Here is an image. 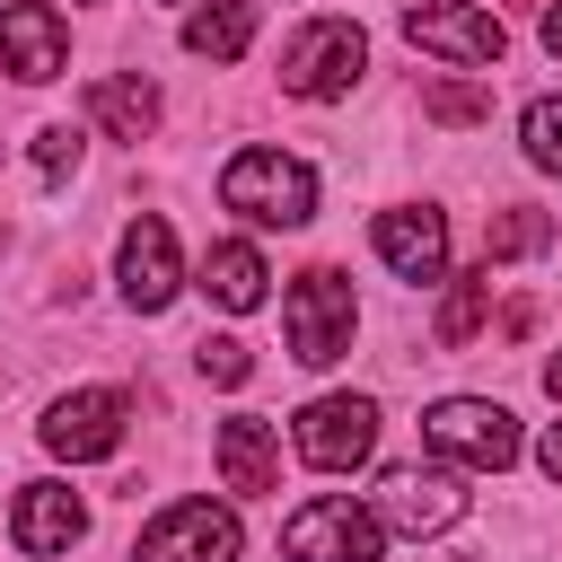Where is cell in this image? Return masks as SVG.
I'll return each mask as SVG.
<instances>
[{
	"mask_svg": "<svg viewBox=\"0 0 562 562\" xmlns=\"http://www.w3.org/2000/svg\"><path fill=\"white\" fill-rule=\"evenodd\" d=\"M369 70V35L351 26V18H307L299 35H290V53H281V88L290 97H307V105H334V97H351V79Z\"/></svg>",
	"mask_w": 562,
	"mask_h": 562,
	"instance_id": "obj_4",
	"label": "cell"
},
{
	"mask_svg": "<svg viewBox=\"0 0 562 562\" xmlns=\"http://www.w3.org/2000/svg\"><path fill=\"white\" fill-rule=\"evenodd\" d=\"M536 246H553V228H544V211H501L492 220V246H483V263H501V255H536Z\"/></svg>",
	"mask_w": 562,
	"mask_h": 562,
	"instance_id": "obj_22",
	"label": "cell"
},
{
	"mask_svg": "<svg viewBox=\"0 0 562 562\" xmlns=\"http://www.w3.org/2000/svg\"><path fill=\"white\" fill-rule=\"evenodd\" d=\"M378 263L395 272V281H448V220L430 211V202H404V211H378Z\"/></svg>",
	"mask_w": 562,
	"mask_h": 562,
	"instance_id": "obj_13",
	"label": "cell"
},
{
	"mask_svg": "<svg viewBox=\"0 0 562 562\" xmlns=\"http://www.w3.org/2000/svg\"><path fill=\"white\" fill-rule=\"evenodd\" d=\"M378 544H386V527L351 492H316L281 527V562H378Z\"/></svg>",
	"mask_w": 562,
	"mask_h": 562,
	"instance_id": "obj_5",
	"label": "cell"
},
{
	"mask_svg": "<svg viewBox=\"0 0 562 562\" xmlns=\"http://www.w3.org/2000/svg\"><path fill=\"white\" fill-rule=\"evenodd\" d=\"M544 386H553V404H562V351H553V360H544Z\"/></svg>",
	"mask_w": 562,
	"mask_h": 562,
	"instance_id": "obj_27",
	"label": "cell"
},
{
	"mask_svg": "<svg viewBox=\"0 0 562 562\" xmlns=\"http://www.w3.org/2000/svg\"><path fill=\"white\" fill-rule=\"evenodd\" d=\"M544 53H553V61H562V0H553V9H544Z\"/></svg>",
	"mask_w": 562,
	"mask_h": 562,
	"instance_id": "obj_26",
	"label": "cell"
},
{
	"mask_svg": "<svg viewBox=\"0 0 562 562\" xmlns=\"http://www.w3.org/2000/svg\"><path fill=\"white\" fill-rule=\"evenodd\" d=\"M483 307H492V263L448 281V307H439V342H448V351H465V342L483 334Z\"/></svg>",
	"mask_w": 562,
	"mask_h": 562,
	"instance_id": "obj_19",
	"label": "cell"
},
{
	"mask_svg": "<svg viewBox=\"0 0 562 562\" xmlns=\"http://www.w3.org/2000/svg\"><path fill=\"white\" fill-rule=\"evenodd\" d=\"M246 44H255V0H202L184 18V53L202 61H246Z\"/></svg>",
	"mask_w": 562,
	"mask_h": 562,
	"instance_id": "obj_18",
	"label": "cell"
},
{
	"mask_svg": "<svg viewBox=\"0 0 562 562\" xmlns=\"http://www.w3.org/2000/svg\"><path fill=\"white\" fill-rule=\"evenodd\" d=\"M422 439H430V457L474 465V474L518 465V413L492 404V395H439V404L422 413Z\"/></svg>",
	"mask_w": 562,
	"mask_h": 562,
	"instance_id": "obj_3",
	"label": "cell"
},
{
	"mask_svg": "<svg viewBox=\"0 0 562 562\" xmlns=\"http://www.w3.org/2000/svg\"><path fill=\"white\" fill-rule=\"evenodd\" d=\"M88 123L114 132V140H149V132H158V88H149L140 70H114V79L88 88Z\"/></svg>",
	"mask_w": 562,
	"mask_h": 562,
	"instance_id": "obj_17",
	"label": "cell"
},
{
	"mask_svg": "<svg viewBox=\"0 0 562 562\" xmlns=\"http://www.w3.org/2000/svg\"><path fill=\"white\" fill-rule=\"evenodd\" d=\"M35 167H44V176H70V167H79V132H70V123H44V132H35Z\"/></svg>",
	"mask_w": 562,
	"mask_h": 562,
	"instance_id": "obj_24",
	"label": "cell"
},
{
	"mask_svg": "<svg viewBox=\"0 0 562 562\" xmlns=\"http://www.w3.org/2000/svg\"><path fill=\"white\" fill-rule=\"evenodd\" d=\"M536 465L562 483V422H544V439H536Z\"/></svg>",
	"mask_w": 562,
	"mask_h": 562,
	"instance_id": "obj_25",
	"label": "cell"
},
{
	"mask_svg": "<svg viewBox=\"0 0 562 562\" xmlns=\"http://www.w3.org/2000/svg\"><path fill=\"white\" fill-rule=\"evenodd\" d=\"M193 360H202V378H211V386H246V378H255V351H246L237 334H202V342H193Z\"/></svg>",
	"mask_w": 562,
	"mask_h": 562,
	"instance_id": "obj_23",
	"label": "cell"
},
{
	"mask_svg": "<svg viewBox=\"0 0 562 562\" xmlns=\"http://www.w3.org/2000/svg\"><path fill=\"white\" fill-rule=\"evenodd\" d=\"M9 536H18V553H70L88 536V501L70 483H26L9 509Z\"/></svg>",
	"mask_w": 562,
	"mask_h": 562,
	"instance_id": "obj_14",
	"label": "cell"
},
{
	"mask_svg": "<svg viewBox=\"0 0 562 562\" xmlns=\"http://www.w3.org/2000/svg\"><path fill=\"white\" fill-rule=\"evenodd\" d=\"M518 140H527V158H536L544 176H562V97H536V105L518 114Z\"/></svg>",
	"mask_w": 562,
	"mask_h": 562,
	"instance_id": "obj_20",
	"label": "cell"
},
{
	"mask_svg": "<svg viewBox=\"0 0 562 562\" xmlns=\"http://www.w3.org/2000/svg\"><path fill=\"white\" fill-rule=\"evenodd\" d=\"M114 281H123V299H132L140 316H158V307L184 290V263H176V228H167L158 211H140V220L123 228V246H114Z\"/></svg>",
	"mask_w": 562,
	"mask_h": 562,
	"instance_id": "obj_11",
	"label": "cell"
},
{
	"mask_svg": "<svg viewBox=\"0 0 562 562\" xmlns=\"http://www.w3.org/2000/svg\"><path fill=\"white\" fill-rule=\"evenodd\" d=\"M220 202L237 220H255V228H307L316 220V176L290 149H237L220 167Z\"/></svg>",
	"mask_w": 562,
	"mask_h": 562,
	"instance_id": "obj_1",
	"label": "cell"
},
{
	"mask_svg": "<svg viewBox=\"0 0 562 562\" xmlns=\"http://www.w3.org/2000/svg\"><path fill=\"white\" fill-rule=\"evenodd\" d=\"M61 61H70L61 9H53V0H9V9H0V70L26 79V88H44V79H61Z\"/></svg>",
	"mask_w": 562,
	"mask_h": 562,
	"instance_id": "obj_12",
	"label": "cell"
},
{
	"mask_svg": "<svg viewBox=\"0 0 562 562\" xmlns=\"http://www.w3.org/2000/svg\"><path fill=\"white\" fill-rule=\"evenodd\" d=\"M123 430H132V395H123V386H70V395L35 422V439H44L61 465L114 457V448H123Z\"/></svg>",
	"mask_w": 562,
	"mask_h": 562,
	"instance_id": "obj_9",
	"label": "cell"
},
{
	"mask_svg": "<svg viewBox=\"0 0 562 562\" xmlns=\"http://www.w3.org/2000/svg\"><path fill=\"white\" fill-rule=\"evenodd\" d=\"M211 457H220V483L228 492H272L281 483V430L263 413H228L220 439H211Z\"/></svg>",
	"mask_w": 562,
	"mask_h": 562,
	"instance_id": "obj_15",
	"label": "cell"
},
{
	"mask_svg": "<svg viewBox=\"0 0 562 562\" xmlns=\"http://www.w3.org/2000/svg\"><path fill=\"white\" fill-rule=\"evenodd\" d=\"M369 509H378V527H395V536H448L457 518H465V483L448 474V465H386L378 474V492H369Z\"/></svg>",
	"mask_w": 562,
	"mask_h": 562,
	"instance_id": "obj_7",
	"label": "cell"
},
{
	"mask_svg": "<svg viewBox=\"0 0 562 562\" xmlns=\"http://www.w3.org/2000/svg\"><path fill=\"white\" fill-rule=\"evenodd\" d=\"M404 44L413 53H439L457 70H492L509 53V26L483 0H404Z\"/></svg>",
	"mask_w": 562,
	"mask_h": 562,
	"instance_id": "obj_6",
	"label": "cell"
},
{
	"mask_svg": "<svg viewBox=\"0 0 562 562\" xmlns=\"http://www.w3.org/2000/svg\"><path fill=\"white\" fill-rule=\"evenodd\" d=\"M351 325H360V299H351V281H342L334 263H307V272L290 281V299H281L290 360H299V369H334V360L351 351Z\"/></svg>",
	"mask_w": 562,
	"mask_h": 562,
	"instance_id": "obj_2",
	"label": "cell"
},
{
	"mask_svg": "<svg viewBox=\"0 0 562 562\" xmlns=\"http://www.w3.org/2000/svg\"><path fill=\"white\" fill-rule=\"evenodd\" d=\"M290 448H299V465H316V474H351V465L378 457V404H369V395H316V404L290 422Z\"/></svg>",
	"mask_w": 562,
	"mask_h": 562,
	"instance_id": "obj_8",
	"label": "cell"
},
{
	"mask_svg": "<svg viewBox=\"0 0 562 562\" xmlns=\"http://www.w3.org/2000/svg\"><path fill=\"white\" fill-rule=\"evenodd\" d=\"M237 509L228 501H167L149 527H140V544H132V562H237Z\"/></svg>",
	"mask_w": 562,
	"mask_h": 562,
	"instance_id": "obj_10",
	"label": "cell"
},
{
	"mask_svg": "<svg viewBox=\"0 0 562 562\" xmlns=\"http://www.w3.org/2000/svg\"><path fill=\"white\" fill-rule=\"evenodd\" d=\"M422 114H430V123H483L492 97H483L474 79H430V88H422Z\"/></svg>",
	"mask_w": 562,
	"mask_h": 562,
	"instance_id": "obj_21",
	"label": "cell"
},
{
	"mask_svg": "<svg viewBox=\"0 0 562 562\" xmlns=\"http://www.w3.org/2000/svg\"><path fill=\"white\" fill-rule=\"evenodd\" d=\"M193 290H202L211 307H228V316H255V307H263V290H272V263H263L246 237H220V246L202 255Z\"/></svg>",
	"mask_w": 562,
	"mask_h": 562,
	"instance_id": "obj_16",
	"label": "cell"
}]
</instances>
